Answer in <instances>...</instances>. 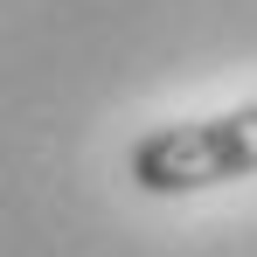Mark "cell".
I'll list each match as a JSON object with an SVG mask.
<instances>
[{"mask_svg": "<svg viewBox=\"0 0 257 257\" xmlns=\"http://www.w3.org/2000/svg\"><path fill=\"white\" fill-rule=\"evenodd\" d=\"M125 167L146 195H195V188H222V181H250L257 174V104L153 125L146 139H132Z\"/></svg>", "mask_w": 257, "mask_h": 257, "instance_id": "obj_1", "label": "cell"}]
</instances>
